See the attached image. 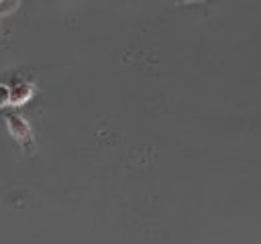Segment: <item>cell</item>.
Instances as JSON below:
<instances>
[{"mask_svg": "<svg viewBox=\"0 0 261 244\" xmlns=\"http://www.w3.org/2000/svg\"><path fill=\"white\" fill-rule=\"evenodd\" d=\"M4 124H6L8 134H10L16 142H20V144L27 146V144L33 140L31 126H29V122H27L22 116H18V114H14V112H6V114H4Z\"/></svg>", "mask_w": 261, "mask_h": 244, "instance_id": "6da1fadb", "label": "cell"}, {"mask_svg": "<svg viewBox=\"0 0 261 244\" xmlns=\"http://www.w3.org/2000/svg\"><path fill=\"white\" fill-rule=\"evenodd\" d=\"M35 94V87L33 83L29 81H22V79H14L12 85L8 87V100H10V106H22L27 104Z\"/></svg>", "mask_w": 261, "mask_h": 244, "instance_id": "7a4b0ae2", "label": "cell"}, {"mask_svg": "<svg viewBox=\"0 0 261 244\" xmlns=\"http://www.w3.org/2000/svg\"><path fill=\"white\" fill-rule=\"evenodd\" d=\"M18 6V0H0V16L10 14Z\"/></svg>", "mask_w": 261, "mask_h": 244, "instance_id": "3957f363", "label": "cell"}, {"mask_svg": "<svg viewBox=\"0 0 261 244\" xmlns=\"http://www.w3.org/2000/svg\"><path fill=\"white\" fill-rule=\"evenodd\" d=\"M10 106V100H8V85L0 83V108H6Z\"/></svg>", "mask_w": 261, "mask_h": 244, "instance_id": "277c9868", "label": "cell"}, {"mask_svg": "<svg viewBox=\"0 0 261 244\" xmlns=\"http://www.w3.org/2000/svg\"><path fill=\"white\" fill-rule=\"evenodd\" d=\"M175 4H202V2H206V0H173Z\"/></svg>", "mask_w": 261, "mask_h": 244, "instance_id": "5b68a950", "label": "cell"}]
</instances>
